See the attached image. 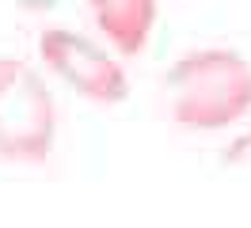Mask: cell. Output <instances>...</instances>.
<instances>
[{
  "instance_id": "1",
  "label": "cell",
  "mask_w": 251,
  "mask_h": 228,
  "mask_svg": "<svg viewBox=\"0 0 251 228\" xmlns=\"http://www.w3.org/2000/svg\"><path fill=\"white\" fill-rule=\"evenodd\" d=\"M172 122L183 129H228L251 114V61L236 50H194L164 76Z\"/></svg>"
},
{
  "instance_id": "2",
  "label": "cell",
  "mask_w": 251,
  "mask_h": 228,
  "mask_svg": "<svg viewBox=\"0 0 251 228\" xmlns=\"http://www.w3.org/2000/svg\"><path fill=\"white\" fill-rule=\"evenodd\" d=\"M57 141V106L27 61L0 57V160L42 164Z\"/></svg>"
},
{
  "instance_id": "3",
  "label": "cell",
  "mask_w": 251,
  "mask_h": 228,
  "mask_svg": "<svg viewBox=\"0 0 251 228\" xmlns=\"http://www.w3.org/2000/svg\"><path fill=\"white\" fill-rule=\"evenodd\" d=\"M38 57L46 61V69L65 88H73L76 95L92 99V103L110 106L129 95L126 69L88 34H76L69 27H50L38 34Z\"/></svg>"
},
{
  "instance_id": "4",
  "label": "cell",
  "mask_w": 251,
  "mask_h": 228,
  "mask_svg": "<svg viewBox=\"0 0 251 228\" xmlns=\"http://www.w3.org/2000/svg\"><path fill=\"white\" fill-rule=\"evenodd\" d=\"M88 12L118 53L137 57L152 38L160 4L156 0H88Z\"/></svg>"
},
{
  "instance_id": "5",
  "label": "cell",
  "mask_w": 251,
  "mask_h": 228,
  "mask_svg": "<svg viewBox=\"0 0 251 228\" xmlns=\"http://www.w3.org/2000/svg\"><path fill=\"white\" fill-rule=\"evenodd\" d=\"M221 164H232V167H251V129L240 133L236 141H228V149L221 152Z\"/></svg>"
},
{
  "instance_id": "6",
  "label": "cell",
  "mask_w": 251,
  "mask_h": 228,
  "mask_svg": "<svg viewBox=\"0 0 251 228\" xmlns=\"http://www.w3.org/2000/svg\"><path fill=\"white\" fill-rule=\"evenodd\" d=\"M23 4H27V8H50L53 0H23Z\"/></svg>"
}]
</instances>
